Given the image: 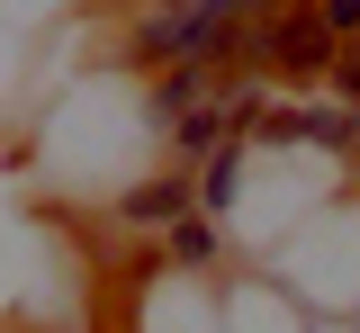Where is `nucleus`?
Masks as SVG:
<instances>
[{"instance_id":"7ed1b4c3","label":"nucleus","mask_w":360,"mask_h":333,"mask_svg":"<svg viewBox=\"0 0 360 333\" xmlns=\"http://www.w3.org/2000/svg\"><path fill=\"white\" fill-rule=\"evenodd\" d=\"M217 288H225V333H315V315L270 280L262 261H234Z\"/></svg>"},{"instance_id":"f03ea898","label":"nucleus","mask_w":360,"mask_h":333,"mask_svg":"<svg viewBox=\"0 0 360 333\" xmlns=\"http://www.w3.org/2000/svg\"><path fill=\"white\" fill-rule=\"evenodd\" d=\"M127 333H225V288L153 252L127 288Z\"/></svg>"},{"instance_id":"0eeeda50","label":"nucleus","mask_w":360,"mask_h":333,"mask_svg":"<svg viewBox=\"0 0 360 333\" xmlns=\"http://www.w3.org/2000/svg\"><path fill=\"white\" fill-rule=\"evenodd\" d=\"M352 181H360V144H352Z\"/></svg>"},{"instance_id":"f257e3e1","label":"nucleus","mask_w":360,"mask_h":333,"mask_svg":"<svg viewBox=\"0 0 360 333\" xmlns=\"http://www.w3.org/2000/svg\"><path fill=\"white\" fill-rule=\"evenodd\" d=\"M262 270L307 306L315 325H360V190H342L333 207H315Z\"/></svg>"},{"instance_id":"20e7f679","label":"nucleus","mask_w":360,"mask_h":333,"mask_svg":"<svg viewBox=\"0 0 360 333\" xmlns=\"http://www.w3.org/2000/svg\"><path fill=\"white\" fill-rule=\"evenodd\" d=\"M324 99L360 117V46H342V54H333V72H324Z\"/></svg>"},{"instance_id":"423d86ee","label":"nucleus","mask_w":360,"mask_h":333,"mask_svg":"<svg viewBox=\"0 0 360 333\" xmlns=\"http://www.w3.org/2000/svg\"><path fill=\"white\" fill-rule=\"evenodd\" d=\"M315 333H360V325H315Z\"/></svg>"},{"instance_id":"39448f33","label":"nucleus","mask_w":360,"mask_h":333,"mask_svg":"<svg viewBox=\"0 0 360 333\" xmlns=\"http://www.w3.org/2000/svg\"><path fill=\"white\" fill-rule=\"evenodd\" d=\"M315 18H324L333 46H360V0H315Z\"/></svg>"}]
</instances>
